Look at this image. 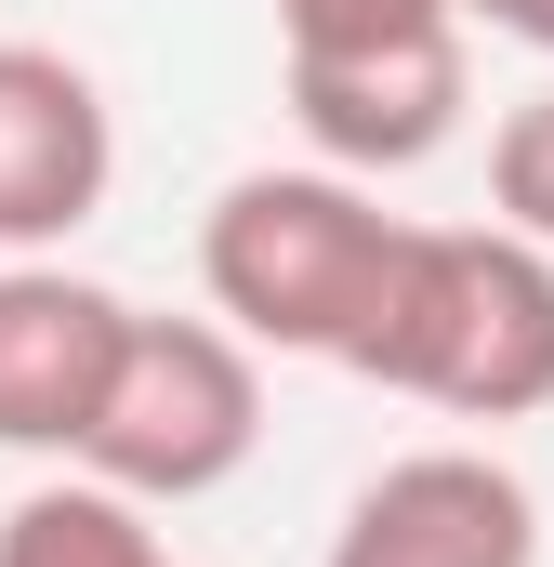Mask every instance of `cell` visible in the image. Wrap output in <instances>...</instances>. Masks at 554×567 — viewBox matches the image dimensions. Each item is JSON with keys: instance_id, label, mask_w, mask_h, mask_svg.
I'll use <instances>...</instances> for the list:
<instances>
[{"instance_id": "1", "label": "cell", "mask_w": 554, "mask_h": 567, "mask_svg": "<svg viewBox=\"0 0 554 567\" xmlns=\"http://www.w3.org/2000/svg\"><path fill=\"white\" fill-rule=\"evenodd\" d=\"M330 370L422 396L449 423L554 410V251L502 238V225H397Z\"/></svg>"}, {"instance_id": "2", "label": "cell", "mask_w": 554, "mask_h": 567, "mask_svg": "<svg viewBox=\"0 0 554 567\" xmlns=\"http://www.w3.org/2000/svg\"><path fill=\"white\" fill-rule=\"evenodd\" d=\"M383 238H397V212L357 172H317V158L238 172L198 225V290L252 357H343L357 303L383 278Z\"/></svg>"}, {"instance_id": "3", "label": "cell", "mask_w": 554, "mask_h": 567, "mask_svg": "<svg viewBox=\"0 0 554 567\" xmlns=\"http://www.w3.org/2000/svg\"><path fill=\"white\" fill-rule=\"evenodd\" d=\"M252 449H265V357L225 317H145L133 303L106 396L80 423V475L158 515V502H212Z\"/></svg>"}, {"instance_id": "4", "label": "cell", "mask_w": 554, "mask_h": 567, "mask_svg": "<svg viewBox=\"0 0 554 567\" xmlns=\"http://www.w3.org/2000/svg\"><path fill=\"white\" fill-rule=\"evenodd\" d=\"M120 185V120L106 80L53 40H0V265L66 251Z\"/></svg>"}, {"instance_id": "5", "label": "cell", "mask_w": 554, "mask_h": 567, "mask_svg": "<svg viewBox=\"0 0 554 567\" xmlns=\"http://www.w3.org/2000/svg\"><path fill=\"white\" fill-rule=\"evenodd\" d=\"M475 106V66H462V27H410V40H370V53H290V120L317 145V172H422L435 145L462 133Z\"/></svg>"}, {"instance_id": "6", "label": "cell", "mask_w": 554, "mask_h": 567, "mask_svg": "<svg viewBox=\"0 0 554 567\" xmlns=\"http://www.w3.org/2000/svg\"><path fill=\"white\" fill-rule=\"evenodd\" d=\"M330 567H542V502L489 449H410L343 502Z\"/></svg>"}, {"instance_id": "7", "label": "cell", "mask_w": 554, "mask_h": 567, "mask_svg": "<svg viewBox=\"0 0 554 567\" xmlns=\"http://www.w3.org/2000/svg\"><path fill=\"white\" fill-rule=\"evenodd\" d=\"M133 303L53 251L0 265V449L27 462H80V423L106 396V357H120Z\"/></svg>"}, {"instance_id": "8", "label": "cell", "mask_w": 554, "mask_h": 567, "mask_svg": "<svg viewBox=\"0 0 554 567\" xmlns=\"http://www.w3.org/2000/svg\"><path fill=\"white\" fill-rule=\"evenodd\" d=\"M0 567H185V555L158 542L145 502L93 488V475L66 462V475H40V488L0 515Z\"/></svg>"}, {"instance_id": "9", "label": "cell", "mask_w": 554, "mask_h": 567, "mask_svg": "<svg viewBox=\"0 0 554 567\" xmlns=\"http://www.w3.org/2000/svg\"><path fill=\"white\" fill-rule=\"evenodd\" d=\"M489 225L554 251V80L529 106H502V133H489Z\"/></svg>"}, {"instance_id": "10", "label": "cell", "mask_w": 554, "mask_h": 567, "mask_svg": "<svg viewBox=\"0 0 554 567\" xmlns=\"http://www.w3.org/2000/svg\"><path fill=\"white\" fill-rule=\"evenodd\" d=\"M410 27H462V0H277L290 53H370V40H410Z\"/></svg>"}, {"instance_id": "11", "label": "cell", "mask_w": 554, "mask_h": 567, "mask_svg": "<svg viewBox=\"0 0 554 567\" xmlns=\"http://www.w3.org/2000/svg\"><path fill=\"white\" fill-rule=\"evenodd\" d=\"M462 13H489L502 40H529V53H554V0H462Z\"/></svg>"}]
</instances>
